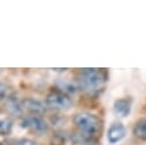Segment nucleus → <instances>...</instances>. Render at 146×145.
I'll return each instance as SVG.
<instances>
[{"label": "nucleus", "mask_w": 146, "mask_h": 145, "mask_svg": "<svg viewBox=\"0 0 146 145\" xmlns=\"http://www.w3.org/2000/svg\"><path fill=\"white\" fill-rule=\"evenodd\" d=\"M73 122H74L78 131L89 138H91L100 129L99 118L89 112H80V113L75 114Z\"/></svg>", "instance_id": "nucleus-1"}, {"label": "nucleus", "mask_w": 146, "mask_h": 145, "mask_svg": "<svg viewBox=\"0 0 146 145\" xmlns=\"http://www.w3.org/2000/svg\"><path fill=\"white\" fill-rule=\"evenodd\" d=\"M105 76L98 69H82L79 86L86 91H94L102 88Z\"/></svg>", "instance_id": "nucleus-2"}, {"label": "nucleus", "mask_w": 146, "mask_h": 145, "mask_svg": "<svg viewBox=\"0 0 146 145\" xmlns=\"http://www.w3.org/2000/svg\"><path fill=\"white\" fill-rule=\"evenodd\" d=\"M46 105L52 110L66 111L71 107L72 100L66 94L62 91H51L46 97Z\"/></svg>", "instance_id": "nucleus-3"}, {"label": "nucleus", "mask_w": 146, "mask_h": 145, "mask_svg": "<svg viewBox=\"0 0 146 145\" xmlns=\"http://www.w3.org/2000/svg\"><path fill=\"white\" fill-rule=\"evenodd\" d=\"M23 129L31 130L35 134H44L48 130V123L44 119L40 116H26L23 118L19 122Z\"/></svg>", "instance_id": "nucleus-4"}, {"label": "nucleus", "mask_w": 146, "mask_h": 145, "mask_svg": "<svg viewBox=\"0 0 146 145\" xmlns=\"http://www.w3.org/2000/svg\"><path fill=\"white\" fill-rule=\"evenodd\" d=\"M127 130L121 122H113L107 130V140L111 145L117 144L125 137Z\"/></svg>", "instance_id": "nucleus-5"}, {"label": "nucleus", "mask_w": 146, "mask_h": 145, "mask_svg": "<svg viewBox=\"0 0 146 145\" xmlns=\"http://www.w3.org/2000/svg\"><path fill=\"white\" fill-rule=\"evenodd\" d=\"M22 105H23L24 110L32 112V113H43L46 111V107H47V105L44 103H42L41 100L35 99V98H31V97L23 99Z\"/></svg>", "instance_id": "nucleus-6"}, {"label": "nucleus", "mask_w": 146, "mask_h": 145, "mask_svg": "<svg viewBox=\"0 0 146 145\" xmlns=\"http://www.w3.org/2000/svg\"><path fill=\"white\" fill-rule=\"evenodd\" d=\"M114 113L120 118H125L131 111V100L128 98H119L113 104Z\"/></svg>", "instance_id": "nucleus-7"}, {"label": "nucleus", "mask_w": 146, "mask_h": 145, "mask_svg": "<svg viewBox=\"0 0 146 145\" xmlns=\"http://www.w3.org/2000/svg\"><path fill=\"white\" fill-rule=\"evenodd\" d=\"M133 135L141 140H146V119H141L135 124Z\"/></svg>", "instance_id": "nucleus-8"}, {"label": "nucleus", "mask_w": 146, "mask_h": 145, "mask_svg": "<svg viewBox=\"0 0 146 145\" xmlns=\"http://www.w3.org/2000/svg\"><path fill=\"white\" fill-rule=\"evenodd\" d=\"M7 108L14 114H19L24 110L23 105H22V102H18L16 98H9V100L7 103Z\"/></svg>", "instance_id": "nucleus-9"}, {"label": "nucleus", "mask_w": 146, "mask_h": 145, "mask_svg": "<svg viewBox=\"0 0 146 145\" xmlns=\"http://www.w3.org/2000/svg\"><path fill=\"white\" fill-rule=\"evenodd\" d=\"M13 130V121L10 119H0V136H8Z\"/></svg>", "instance_id": "nucleus-10"}, {"label": "nucleus", "mask_w": 146, "mask_h": 145, "mask_svg": "<svg viewBox=\"0 0 146 145\" xmlns=\"http://www.w3.org/2000/svg\"><path fill=\"white\" fill-rule=\"evenodd\" d=\"M57 84H58L59 89H62V90L64 91V94H65V92L73 94V92H75V90H76V87H75L71 81H67V80H59V81L57 82Z\"/></svg>", "instance_id": "nucleus-11"}, {"label": "nucleus", "mask_w": 146, "mask_h": 145, "mask_svg": "<svg viewBox=\"0 0 146 145\" xmlns=\"http://www.w3.org/2000/svg\"><path fill=\"white\" fill-rule=\"evenodd\" d=\"M11 145H36V143L29 138H18V139L13 140Z\"/></svg>", "instance_id": "nucleus-12"}, {"label": "nucleus", "mask_w": 146, "mask_h": 145, "mask_svg": "<svg viewBox=\"0 0 146 145\" xmlns=\"http://www.w3.org/2000/svg\"><path fill=\"white\" fill-rule=\"evenodd\" d=\"M7 91H8V87H7V84L3 83V82H0V99H2V98L6 96Z\"/></svg>", "instance_id": "nucleus-13"}, {"label": "nucleus", "mask_w": 146, "mask_h": 145, "mask_svg": "<svg viewBox=\"0 0 146 145\" xmlns=\"http://www.w3.org/2000/svg\"><path fill=\"white\" fill-rule=\"evenodd\" d=\"M52 71H56V72H64L66 71V69H51Z\"/></svg>", "instance_id": "nucleus-14"}]
</instances>
